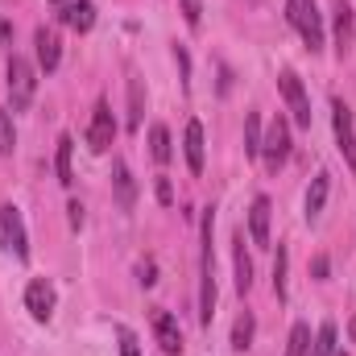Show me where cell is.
I'll use <instances>...</instances> for the list:
<instances>
[{
    "label": "cell",
    "instance_id": "obj_13",
    "mask_svg": "<svg viewBox=\"0 0 356 356\" xmlns=\"http://www.w3.org/2000/svg\"><path fill=\"white\" fill-rule=\"evenodd\" d=\"M112 182H116V203H120V211H133V203H137V182H133V170H129V162H112Z\"/></svg>",
    "mask_w": 356,
    "mask_h": 356
},
{
    "label": "cell",
    "instance_id": "obj_34",
    "mask_svg": "<svg viewBox=\"0 0 356 356\" xmlns=\"http://www.w3.org/2000/svg\"><path fill=\"white\" fill-rule=\"evenodd\" d=\"M336 356H344V353H336Z\"/></svg>",
    "mask_w": 356,
    "mask_h": 356
},
{
    "label": "cell",
    "instance_id": "obj_26",
    "mask_svg": "<svg viewBox=\"0 0 356 356\" xmlns=\"http://www.w3.org/2000/svg\"><path fill=\"white\" fill-rule=\"evenodd\" d=\"M273 294L277 302H286V249L277 245V257H273Z\"/></svg>",
    "mask_w": 356,
    "mask_h": 356
},
{
    "label": "cell",
    "instance_id": "obj_1",
    "mask_svg": "<svg viewBox=\"0 0 356 356\" xmlns=\"http://www.w3.org/2000/svg\"><path fill=\"white\" fill-rule=\"evenodd\" d=\"M286 17L298 29V38L307 42V50H323V17L315 8V0H286Z\"/></svg>",
    "mask_w": 356,
    "mask_h": 356
},
{
    "label": "cell",
    "instance_id": "obj_2",
    "mask_svg": "<svg viewBox=\"0 0 356 356\" xmlns=\"http://www.w3.org/2000/svg\"><path fill=\"white\" fill-rule=\"evenodd\" d=\"M33 91H38V71L29 58L13 54L8 58V99H13V112H25L33 104Z\"/></svg>",
    "mask_w": 356,
    "mask_h": 356
},
{
    "label": "cell",
    "instance_id": "obj_3",
    "mask_svg": "<svg viewBox=\"0 0 356 356\" xmlns=\"http://www.w3.org/2000/svg\"><path fill=\"white\" fill-rule=\"evenodd\" d=\"M216 315V261H211V211L203 216V286H199V319L203 327Z\"/></svg>",
    "mask_w": 356,
    "mask_h": 356
},
{
    "label": "cell",
    "instance_id": "obj_24",
    "mask_svg": "<svg viewBox=\"0 0 356 356\" xmlns=\"http://www.w3.org/2000/svg\"><path fill=\"white\" fill-rule=\"evenodd\" d=\"M311 356H336V323H323L315 344H311Z\"/></svg>",
    "mask_w": 356,
    "mask_h": 356
},
{
    "label": "cell",
    "instance_id": "obj_20",
    "mask_svg": "<svg viewBox=\"0 0 356 356\" xmlns=\"http://www.w3.org/2000/svg\"><path fill=\"white\" fill-rule=\"evenodd\" d=\"M253 332H257V319L245 311V315L232 323V348H236V353H249V348H253Z\"/></svg>",
    "mask_w": 356,
    "mask_h": 356
},
{
    "label": "cell",
    "instance_id": "obj_5",
    "mask_svg": "<svg viewBox=\"0 0 356 356\" xmlns=\"http://www.w3.org/2000/svg\"><path fill=\"white\" fill-rule=\"evenodd\" d=\"M261 158H266L269 175H277V170L286 166V158H290V124H286L282 116L269 124V133L261 137Z\"/></svg>",
    "mask_w": 356,
    "mask_h": 356
},
{
    "label": "cell",
    "instance_id": "obj_14",
    "mask_svg": "<svg viewBox=\"0 0 356 356\" xmlns=\"http://www.w3.org/2000/svg\"><path fill=\"white\" fill-rule=\"evenodd\" d=\"M182 154H186L191 175H203V124H199V120H186V133H182Z\"/></svg>",
    "mask_w": 356,
    "mask_h": 356
},
{
    "label": "cell",
    "instance_id": "obj_7",
    "mask_svg": "<svg viewBox=\"0 0 356 356\" xmlns=\"http://www.w3.org/2000/svg\"><path fill=\"white\" fill-rule=\"evenodd\" d=\"M112 141H116V120H112L108 99H99L95 112H91V124H88V145H91V154H108Z\"/></svg>",
    "mask_w": 356,
    "mask_h": 356
},
{
    "label": "cell",
    "instance_id": "obj_16",
    "mask_svg": "<svg viewBox=\"0 0 356 356\" xmlns=\"http://www.w3.org/2000/svg\"><path fill=\"white\" fill-rule=\"evenodd\" d=\"M327 191H332V175L311 178V191H307V220H319V211H323V203H327Z\"/></svg>",
    "mask_w": 356,
    "mask_h": 356
},
{
    "label": "cell",
    "instance_id": "obj_31",
    "mask_svg": "<svg viewBox=\"0 0 356 356\" xmlns=\"http://www.w3.org/2000/svg\"><path fill=\"white\" fill-rule=\"evenodd\" d=\"M67 211H71V228H83V207H79V203H71Z\"/></svg>",
    "mask_w": 356,
    "mask_h": 356
},
{
    "label": "cell",
    "instance_id": "obj_12",
    "mask_svg": "<svg viewBox=\"0 0 356 356\" xmlns=\"http://www.w3.org/2000/svg\"><path fill=\"white\" fill-rule=\"evenodd\" d=\"M33 46H38V67L50 75V71H58V63H63V42H58V33L50 29V25H42L38 33H33Z\"/></svg>",
    "mask_w": 356,
    "mask_h": 356
},
{
    "label": "cell",
    "instance_id": "obj_22",
    "mask_svg": "<svg viewBox=\"0 0 356 356\" xmlns=\"http://www.w3.org/2000/svg\"><path fill=\"white\" fill-rule=\"evenodd\" d=\"M245 154L249 158H261V116L257 112L245 116Z\"/></svg>",
    "mask_w": 356,
    "mask_h": 356
},
{
    "label": "cell",
    "instance_id": "obj_4",
    "mask_svg": "<svg viewBox=\"0 0 356 356\" xmlns=\"http://www.w3.org/2000/svg\"><path fill=\"white\" fill-rule=\"evenodd\" d=\"M0 245L13 253V257H29V236H25V220L13 203H0Z\"/></svg>",
    "mask_w": 356,
    "mask_h": 356
},
{
    "label": "cell",
    "instance_id": "obj_11",
    "mask_svg": "<svg viewBox=\"0 0 356 356\" xmlns=\"http://www.w3.org/2000/svg\"><path fill=\"white\" fill-rule=\"evenodd\" d=\"M25 307H29V315H33L38 323H50V315H54V286H50L46 277L29 282V290H25Z\"/></svg>",
    "mask_w": 356,
    "mask_h": 356
},
{
    "label": "cell",
    "instance_id": "obj_19",
    "mask_svg": "<svg viewBox=\"0 0 356 356\" xmlns=\"http://www.w3.org/2000/svg\"><path fill=\"white\" fill-rule=\"evenodd\" d=\"M71 154H75V141H71V137H58L54 170H58V182H63V186H71V182H75V170H71Z\"/></svg>",
    "mask_w": 356,
    "mask_h": 356
},
{
    "label": "cell",
    "instance_id": "obj_27",
    "mask_svg": "<svg viewBox=\"0 0 356 356\" xmlns=\"http://www.w3.org/2000/svg\"><path fill=\"white\" fill-rule=\"evenodd\" d=\"M13 145H17V133H13V116L0 108V158H4V154H13Z\"/></svg>",
    "mask_w": 356,
    "mask_h": 356
},
{
    "label": "cell",
    "instance_id": "obj_15",
    "mask_svg": "<svg viewBox=\"0 0 356 356\" xmlns=\"http://www.w3.org/2000/svg\"><path fill=\"white\" fill-rule=\"evenodd\" d=\"M269 216H273L269 199L257 195L253 207H249V236H253V245H269Z\"/></svg>",
    "mask_w": 356,
    "mask_h": 356
},
{
    "label": "cell",
    "instance_id": "obj_28",
    "mask_svg": "<svg viewBox=\"0 0 356 356\" xmlns=\"http://www.w3.org/2000/svg\"><path fill=\"white\" fill-rule=\"evenodd\" d=\"M116 340H120V356H141V340H137V332L116 327Z\"/></svg>",
    "mask_w": 356,
    "mask_h": 356
},
{
    "label": "cell",
    "instance_id": "obj_29",
    "mask_svg": "<svg viewBox=\"0 0 356 356\" xmlns=\"http://www.w3.org/2000/svg\"><path fill=\"white\" fill-rule=\"evenodd\" d=\"M182 17H186V25L195 29L199 17H203V0H182Z\"/></svg>",
    "mask_w": 356,
    "mask_h": 356
},
{
    "label": "cell",
    "instance_id": "obj_32",
    "mask_svg": "<svg viewBox=\"0 0 356 356\" xmlns=\"http://www.w3.org/2000/svg\"><path fill=\"white\" fill-rule=\"evenodd\" d=\"M8 38H13V25H8V21H0V50L8 46Z\"/></svg>",
    "mask_w": 356,
    "mask_h": 356
},
{
    "label": "cell",
    "instance_id": "obj_18",
    "mask_svg": "<svg viewBox=\"0 0 356 356\" xmlns=\"http://www.w3.org/2000/svg\"><path fill=\"white\" fill-rule=\"evenodd\" d=\"M236 290L249 294L253 290V261L245 253V232H236Z\"/></svg>",
    "mask_w": 356,
    "mask_h": 356
},
{
    "label": "cell",
    "instance_id": "obj_17",
    "mask_svg": "<svg viewBox=\"0 0 356 356\" xmlns=\"http://www.w3.org/2000/svg\"><path fill=\"white\" fill-rule=\"evenodd\" d=\"M149 154H154L158 166H166V162L175 158V145H170V129H166V124H154V129H149Z\"/></svg>",
    "mask_w": 356,
    "mask_h": 356
},
{
    "label": "cell",
    "instance_id": "obj_10",
    "mask_svg": "<svg viewBox=\"0 0 356 356\" xmlns=\"http://www.w3.org/2000/svg\"><path fill=\"white\" fill-rule=\"evenodd\" d=\"M154 336H158V348L166 356H178L182 353V327H178V319L170 311H154Z\"/></svg>",
    "mask_w": 356,
    "mask_h": 356
},
{
    "label": "cell",
    "instance_id": "obj_8",
    "mask_svg": "<svg viewBox=\"0 0 356 356\" xmlns=\"http://www.w3.org/2000/svg\"><path fill=\"white\" fill-rule=\"evenodd\" d=\"M277 88H282L286 104H290V116H294V124H298V129H311V104H307L302 79H298L294 71H282V75H277Z\"/></svg>",
    "mask_w": 356,
    "mask_h": 356
},
{
    "label": "cell",
    "instance_id": "obj_23",
    "mask_svg": "<svg viewBox=\"0 0 356 356\" xmlns=\"http://www.w3.org/2000/svg\"><path fill=\"white\" fill-rule=\"evenodd\" d=\"M307 348H311V327H307V323H294V327H290L286 356H307Z\"/></svg>",
    "mask_w": 356,
    "mask_h": 356
},
{
    "label": "cell",
    "instance_id": "obj_21",
    "mask_svg": "<svg viewBox=\"0 0 356 356\" xmlns=\"http://www.w3.org/2000/svg\"><path fill=\"white\" fill-rule=\"evenodd\" d=\"M348 42H353V8L340 0L336 4V46H340V54L348 50Z\"/></svg>",
    "mask_w": 356,
    "mask_h": 356
},
{
    "label": "cell",
    "instance_id": "obj_30",
    "mask_svg": "<svg viewBox=\"0 0 356 356\" xmlns=\"http://www.w3.org/2000/svg\"><path fill=\"white\" fill-rule=\"evenodd\" d=\"M158 199H162V203H175V191H170V178H158Z\"/></svg>",
    "mask_w": 356,
    "mask_h": 356
},
{
    "label": "cell",
    "instance_id": "obj_33",
    "mask_svg": "<svg viewBox=\"0 0 356 356\" xmlns=\"http://www.w3.org/2000/svg\"><path fill=\"white\" fill-rule=\"evenodd\" d=\"M311 269H315V277H327V257H315V266Z\"/></svg>",
    "mask_w": 356,
    "mask_h": 356
},
{
    "label": "cell",
    "instance_id": "obj_6",
    "mask_svg": "<svg viewBox=\"0 0 356 356\" xmlns=\"http://www.w3.org/2000/svg\"><path fill=\"white\" fill-rule=\"evenodd\" d=\"M332 129H336V145H340L344 162L356 170V124H353V108L344 99H332Z\"/></svg>",
    "mask_w": 356,
    "mask_h": 356
},
{
    "label": "cell",
    "instance_id": "obj_25",
    "mask_svg": "<svg viewBox=\"0 0 356 356\" xmlns=\"http://www.w3.org/2000/svg\"><path fill=\"white\" fill-rule=\"evenodd\" d=\"M129 124L141 129V79L137 75L129 79Z\"/></svg>",
    "mask_w": 356,
    "mask_h": 356
},
{
    "label": "cell",
    "instance_id": "obj_9",
    "mask_svg": "<svg viewBox=\"0 0 356 356\" xmlns=\"http://www.w3.org/2000/svg\"><path fill=\"white\" fill-rule=\"evenodd\" d=\"M50 8H54V17H58L63 25H71L75 33H88L91 25H95V4H91V0H54Z\"/></svg>",
    "mask_w": 356,
    "mask_h": 356
}]
</instances>
